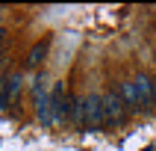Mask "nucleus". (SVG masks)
Returning a JSON list of instances; mask_svg holds the SVG:
<instances>
[{
	"label": "nucleus",
	"instance_id": "nucleus-1",
	"mask_svg": "<svg viewBox=\"0 0 156 151\" xmlns=\"http://www.w3.org/2000/svg\"><path fill=\"white\" fill-rule=\"evenodd\" d=\"M100 107H103V124H121L124 115H127V104L121 101L118 92L100 95Z\"/></svg>",
	"mask_w": 156,
	"mask_h": 151
},
{
	"label": "nucleus",
	"instance_id": "nucleus-2",
	"mask_svg": "<svg viewBox=\"0 0 156 151\" xmlns=\"http://www.w3.org/2000/svg\"><path fill=\"white\" fill-rule=\"evenodd\" d=\"M83 127H103V107L97 95L83 98Z\"/></svg>",
	"mask_w": 156,
	"mask_h": 151
},
{
	"label": "nucleus",
	"instance_id": "nucleus-3",
	"mask_svg": "<svg viewBox=\"0 0 156 151\" xmlns=\"http://www.w3.org/2000/svg\"><path fill=\"white\" fill-rule=\"evenodd\" d=\"M21 89H24V74H21V71H12V74H6V95H3L0 107L15 104L18 95H21Z\"/></svg>",
	"mask_w": 156,
	"mask_h": 151
},
{
	"label": "nucleus",
	"instance_id": "nucleus-4",
	"mask_svg": "<svg viewBox=\"0 0 156 151\" xmlns=\"http://www.w3.org/2000/svg\"><path fill=\"white\" fill-rule=\"evenodd\" d=\"M133 83H136L139 107H153V80L144 77V74H136V77H133Z\"/></svg>",
	"mask_w": 156,
	"mask_h": 151
},
{
	"label": "nucleus",
	"instance_id": "nucleus-5",
	"mask_svg": "<svg viewBox=\"0 0 156 151\" xmlns=\"http://www.w3.org/2000/svg\"><path fill=\"white\" fill-rule=\"evenodd\" d=\"M118 95H121V101L127 107H139V95H136V83H133V80H121Z\"/></svg>",
	"mask_w": 156,
	"mask_h": 151
},
{
	"label": "nucleus",
	"instance_id": "nucleus-6",
	"mask_svg": "<svg viewBox=\"0 0 156 151\" xmlns=\"http://www.w3.org/2000/svg\"><path fill=\"white\" fill-rule=\"evenodd\" d=\"M47 47H50V39L35 42V44H33V51H30V56H27V65H38V62L47 56Z\"/></svg>",
	"mask_w": 156,
	"mask_h": 151
},
{
	"label": "nucleus",
	"instance_id": "nucleus-7",
	"mask_svg": "<svg viewBox=\"0 0 156 151\" xmlns=\"http://www.w3.org/2000/svg\"><path fill=\"white\" fill-rule=\"evenodd\" d=\"M3 39H6V30H3V27H0V44H3Z\"/></svg>",
	"mask_w": 156,
	"mask_h": 151
},
{
	"label": "nucleus",
	"instance_id": "nucleus-8",
	"mask_svg": "<svg viewBox=\"0 0 156 151\" xmlns=\"http://www.w3.org/2000/svg\"><path fill=\"white\" fill-rule=\"evenodd\" d=\"M153 107H156V80H153Z\"/></svg>",
	"mask_w": 156,
	"mask_h": 151
},
{
	"label": "nucleus",
	"instance_id": "nucleus-9",
	"mask_svg": "<svg viewBox=\"0 0 156 151\" xmlns=\"http://www.w3.org/2000/svg\"><path fill=\"white\" fill-rule=\"evenodd\" d=\"M0 15H3V9H0Z\"/></svg>",
	"mask_w": 156,
	"mask_h": 151
}]
</instances>
